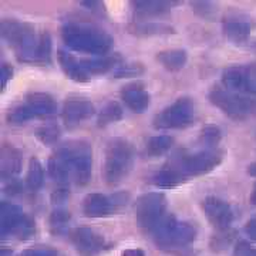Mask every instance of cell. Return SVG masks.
I'll return each mask as SVG.
<instances>
[{
  "label": "cell",
  "mask_w": 256,
  "mask_h": 256,
  "mask_svg": "<svg viewBox=\"0 0 256 256\" xmlns=\"http://www.w3.org/2000/svg\"><path fill=\"white\" fill-rule=\"evenodd\" d=\"M166 210V198L164 194L150 192L140 196L136 204V218L138 225L146 232H152V229L161 222Z\"/></svg>",
  "instance_id": "cell-11"
},
{
  "label": "cell",
  "mask_w": 256,
  "mask_h": 256,
  "mask_svg": "<svg viewBox=\"0 0 256 256\" xmlns=\"http://www.w3.org/2000/svg\"><path fill=\"white\" fill-rule=\"evenodd\" d=\"M202 210L210 224L220 230L228 229L235 218L232 206L218 196H206L202 201Z\"/></svg>",
  "instance_id": "cell-14"
},
{
  "label": "cell",
  "mask_w": 256,
  "mask_h": 256,
  "mask_svg": "<svg viewBox=\"0 0 256 256\" xmlns=\"http://www.w3.org/2000/svg\"><path fill=\"white\" fill-rule=\"evenodd\" d=\"M122 256H146L144 250L138 249V248H132V249H127L122 252Z\"/></svg>",
  "instance_id": "cell-40"
},
{
  "label": "cell",
  "mask_w": 256,
  "mask_h": 256,
  "mask_svg": "<svg viewBox=\"0 0 256 256\" xmlns=\"http://www.w3.org/2000/svg\"><path fill=\"white\" fill-rule=\"evenodd\" d=\"M220 137H222L220 130L216 126H206L201 132V142L204 146H216Z\"/></svg>",
  "instance_id": "cell-33"
},
{
  "label": "cell",
  "mask_w": 256,
  "mask_h": 256,
  "mask_svg": "<svg viewBox=\"0 0 256 256\" xmlns=\"http://www.w3.org/2000/svg\"><path fill=\"white\" fill-rule=\"evenodd\" d=\"M34 220L26 215L23 210L12 204H0V234L2 236H16L18 239H28L34 235Z\"/></svg>",
  "instance_id": "cell-6"
},
{
  "label": "cell",
  "mask_w": 256,
  "mask_h": 256,
  "mask_svg": "<svg viewBox=\"0 0 256 256\" xmlns=\"http://www.w3.org/2000/svg\"><path fill=\"white\" fill-rule=\"evenodd\" d=\"M56 111H57V104L52 96L44 92H34L28 96L24 104H20L9 111L8 121L10 124L18 126V124H24L30 120L54 116Z\"/></svg>",
  "instance_id": "cell-8"
},
{
  "label": "cell",
  "mask_w": 256,
  "mask_h": 256,
  "mask_svg": "<svg viewBox=\"0 0 256 256\" xmlns=\"http://www.w3.org/2000/svg\"><path fill=\"white\" fill-rule=\"evenodd\" d=\"M73 245L80 256H97L104 249V238L90 228H77L73 232Z\"/></svg>",
  "instance_id": "cell-15"
},
{
  "label": "cell",
  "mask_w": 256,
  "mask_h": 256,
  "mask_svg": "<svg viewBox=\"0 0 256 256\" xmlns=\"http://www.w3.org/2000/svg\"><path fill=\"white\" fill-rule=\"evenodd\" d=\"M84 68L90 76H97L110 72L112 68L118 67L121 62L120 54H107L101 56L98 58H92V60H82Z\"/></svg>",
  "instance_id": "cell-21"
},
{
  "label": "cell",
  "mask_w": 256,
  "mask_h": 256,
  "mask_svg": "<svg viewBox=\"0 0 256 256\" xmlns=\"http://www.w3.org/2000/svg\"><path fill=\"white\" fill-rule=\"evenodd\" d=\"M22 170V154L18 148L3 146L0 151V175L2 178L13 180Z\"/></svg>",
  "instance_id": "cell-19"
},
{
  "label": "cell",
  "mask_w": 256,
  "mask_h": 256,
  "mask_svg": "<svg viewBox=\"0 0 256 256\" xmlns=\"http://www.w3.org/2000/svg\"><path fill=\"white\" fill-rule=\"evenodd\" d=\"M174 3L170 2H134L132 10L138 18H156L162 16L168 10L172 8Z\"/></svg>",
  "instance_id": "cell-23"
},
{
  "label": "cell",
  "mask_w": 256,
  "mask_h": 256,
  "mask_svg": "<svg viewBox=\"0 0 256 256\" xmlns=\"http://www.w3.org/2000/svg\"><path fill=\"white\" fill-rule=\"evenodd\" d=\"M222 32L234 43H244L250 33V23L239 14H229L222 22Z\"/></svg>",
  "instance_id": "cell-18"
},
{
  "label": "cell",
  "mask_w": 256,
  "mask_h": 256,
  "mask_svg": "<svg viewBox=\"0 0 256 256\" xmlns=\"http://www.w3.org/2000/svg\"><path fill=\"white\" fill-rule=\"evenodd\" d=\"M130 30H131V33L138 34V36H156V34L172 33V28L162 24V23H151V22L136 23L130 28Z\"/></svg>",
  "instance_id": "cell-28"
},
{
  "label": "cell",
  "mask_w": 256,
  "mask_h": 256,
  "mask_svg": "<svg viewBox=\"0 0 256 256\" xmlns=\"http://www.w3.org/2000/svg\"><path fill=\"white\" fill-rule=\"evenodd\" d=\"M36 136L43 144H54L60 137V128L57 126H46L38 128Z\"/></svg>",
  "instance_id": "cell-31"
},
{
  "label": "cell",
  "mask_w": 256,
  "mask_h": 256,
  "mask_svg": "<svg viewBox=\"0 0 256 256\" xmlns=\"http://www.w3.org/2000/svg\"><path fill=\"white\" fill-rule=\"evenodd\" d=\"M245 232H246V235L249 238L256 240V215L255 216H252V218L246 222V225H245Z\"/></svg>",
  "instance_id": "cell-38"
},
{
  "label": "cell",
  "mask_w": 256,
  "mask_h": 256,
  "mask_svg": "<svg viewBox=\"0 0 256 256\" xmlns=\"http://www.w3.org/2000/svg\"><path fill=\"white\" fill-rule=\"evenodd\" d=\"M57 57H58V63H60L67 77H70L72 80L77 82H88L90 74L87 73V70L84 68L82 62H80L78 58H76L74 56L64 52V50H60Z\"/></svg>",
  "instance_id": "cell-20"
},
{
  "label": "cell",
  "mask_w": 256,
  "mask_h": 256,
  "mask_svg": "<svg viewBox=\"0 0 256 256\" xmlns=\"http://www.w3.org/2000/svg\"><path fill=\"white\" fill-rule=\"evenodd\" d=\"M12 76H13V70L10 68L8 64H3L2 66V86L3 87H6V82L9 78H12Z\"/></svg>",
  "instance_id": "cell-39"
},
{
  "label": "cell",
  "mask_w": 256,
  "mask_h": 256,
  "mask_svg": "<svg viewBox=\"0 0 256 256\" xmlns=\"http://www.w3.org/2000/svg\"><path fill=\"white\" fill-rule=\"evenodd\" d=\"M151 234L158 249L172 254L188 249L196 239V228L190 222L178 220L174 215H165Z\"/></svg>",
  "instance_id": "cell-3"
},
{
  "label": "cell",
  "mask_w": 256,
  "mask_h": 256,
  "mask_svg": "<svg viewBox=\"0 0 256 256\" xmlns=\"http://www.w3.org/2000/svg\"><path fill=\"white\" fill-rule=\"evenodd\" d=\"M210 102L218 107L229 118L242 121L256 114V100L242 97L229 90L215 87L210 92Z\"/></svg>",
  "instance_id": "cell-9"
},
{
  "label": "cell",
  "mask_w": 256,
  "mask_h": 256,
  "mask_svg": "<svg viewBox=\"0 0 256 256\" xmlns=\"http://www.w3.org/2000/svg\"><path fill=\"white\" fill-rule=\"evenodd\" d=\"M70 165L73 178L77 185L84 186L92 180V150L86 141H70L66 142L56 151Z\"/></svg>",
  "instance_id": "cell-5"
},
{
  "label": "cell",
  "mask_w": 256,
  "mask_h": 256,
  "mask_svg": "<svg viewBox=\"0 0 256 256\" xmlns=\"http://www.w3.org/2000/svg\"><path fill=\"white\" fill-rule=\"evenodd\" d=\"M249 201H250V204H252L254 206H256V184L254 185V190H252V194H250Z\"/></svg>",
  "instance_id": "cell-41"
},
{
  "label": "cell",
  "mask_w": 256,
  "mask_h": 256,
  "mask_svg": "<svg viewBox=\"0 0 256 256\" xmlns=\"http://www.w3.org/2000/svg\"><path fill=\"white\" fill-rule=\"evenodd\" d=\"M70 220H72V215H70L68 210H63V208H57L50 214L48 225H50V229H52L53 234L60 235V234L67 230Z\"/></svg>",
  "instance_id": "cell-30"
},
{
  "label": "cell",
  "mask_w": 256,
  "mask_h": 256,
  "mask_svg": "<svg viewBox=\"0 0 256 256\" xmlns=\"http://www.w3.org/2000/svg\"><path fill=\"white\" fill-rule=\"evenodd\" d=\"M156 60L162 64L166 70L176 72V70H181L184 66L186 64L188 54L182 48H172V50L160 52L158 56H156Z\"/></svg>",
  "instance_id": "cell-24"
},
{
  "label": "cell",
  "mask_w": 256,
  "mask_h": 256,
  "mask_svg": "<svg viewBox=\"0 0 256 256\" xmlns=\"http://www.w3.org/2000/svg\"><path fill=\"white\" fill-rule=\"evenodd\" d=\"M121 98L126 102L128 108L134 112H144V111L150 107L151 102V97L150 94L144 88L142 84H128L122 90H121Z\"/></svg>",
  "instance_id": "cell-17"
},
{
  "label": "cell",
  "mask_w": 256,
  "mask_h": 256,
  "mask_svg": "<svg viewBox=\"0 0 256 256\" xmlns=\"http://www.w3.org/2000/svg\"><path fill=\"white\" fill-rule=\"evenodd\" d=\"M3 38L14 50L18 62L48 64L52 58V38L47 32H38L33 24L16 18H6L0 24Z\"/></svg>",
  "instance_id": "cell-1"
},
{
  "label": "cell",
  "mask_w": 256,
  "mask_h": 256,
  "mask_svg": "<svg viewBox=\"0 0 256 256\" xmlns=\"http://www.w3.org/2000/svg\"><path fill=\"white\" fill-rule=\"evenodd\" d=\"M23 256H57V252L50 248H36V249H28Z\"/></svg>",
  "instance_id": "cell-37"
},
{
  "label": "cell",
  "mask_w": 256,
  "mask_h": 256,
  "mask_svg": "<svg viewBox=\"0 0 256 256\" xmlns=\"http://www.w3.org/2000/svg\"><path fill=\"white\" fill-rule=\"evenodd\" d=\"M151 181H152V184L156 186H160V188H172V186H176V185L182 184L185 180L175 171L174 168L165 165L161 171H158L151 178Z\"/></svg>",
  "instance_id": "cell-25"
},
{
  "label": "cell",
  "mask_w": 256,
  "mask_h": 256,
  "mask_svg": "<svg viewBox=\"0 0 256 256\" xmlns=\"http://www.w3.org/2000/svg\"><path fill=\"white\" fill-rule=\"evenodd\" d=\"M248 174L252 175V176H256V162L250 164L248 166Z\"/></svg>",
  "instance_id": "cell-42"
},
{
  "label": "cell",
  "mask_w": 256,
  "mask_h": 256,
  "mask_svg": "<svg viewBox=\"0 0 256 256\" xmlns=\"http://www.w3.org/2000/svg\"><path fill=\"white\" fill-rule=\"evenodd\" d=\"M196 118V106L190 97H181L165 107L154 118L158 130H181L191 126Z\"/></svg>",
  "instance_id": "cell-7"
},
{
  "label": "cell",
  "mask_w": 256,
  "mask_h": 256,
  "mask_svg": "<svg viewBox=\"0 0 256 256\" xmlns=\"http://www.w3.org/2000/svg\"><path fill=\"white\" fill-rule=\"evenodd\" d=\"M232 256H256V248L250 246L245 240H240L236 244Z\"/></svg>",
  "instance_id": "cell-35"
},
{
  "label": "cell",
  "mask_w": 256,
  "mask_h": 256,
  "mask_svg": "<svg viewBox=\"0 0 256 256\" xmlns=\"http://www.w3.org/2000/svg\"><path fill=\"white\" fill-rule=\"evenodd\" d=\"M62 37L70 48L88 54L107 56L114 43L112 37L107 32L82 23L64 24L62 28Z\"/></svg>",
  "instance_id": "cell-2"
},
{
  "label": "cell",
  "mask_w": 256,
  "mask_h": 256,
  "mask_svg": "<svg viewBox=\"0 0 256 256\" xmlns=\"http://www.w3.org/2000/svg\"><path fill=\"white\" fill-rule=\"evenodd\" d=\"M127 200L128 196L126 194H117L112 196L102 194H88L82 201V212L88 218L108 216L124 206Z\"/></svg>",
  "instance_id": "cell-12"
},
{
  "label": "cell",
  "mask_w": 256,
  "mask_h": 256,
  "mask_svg": "<svg viewBox=\"0 0 256 256\" xmlns=\"http://www.w3.org/2000/svg\"><path fill=\"white\" fill-rule=\"evenodd\" d=\"M192 8L202 18H210L212 13L215 12L214 4L210 3V2H196V3H192Z\"/></svg>",
  "instance_id": "cell-34"
},
{
  "label": "cell",
  "mask_w": 256,
  "mask_h": 256,
  "mask_svg": "<svg viewBox=\"0 0 256 256\" xmlns=\"http://www.w3.org/2000/svg\"><path fill=\"white\" fill-rule=\"evenodd\" d=\"M94 111L96 108L92 104V101L82 100V98H68L64 101L62 117H63L66 126L74 127V126L90 118L94 114Z\"/></svg>",
  "instance_id": "cell-16"
},
{
  "label": "cell",
  "mask_w": 256,
  "mask_h": 256,
  "mask_svg": "<svg viewBox=\"0 0 256 256\" xmlns=\"http://www.w3.org/2000/svg\"><path fill=\"white\" fill-rule=\"evenodd\" d=\"M222 82L228 90L256 94V64L232 66L224 70Z\"/></svg>",
  "instance_id": "cell-13"
},
{
  "label": "cell",
  "mask_w": 256,
  "mask_h": 256,
  "mask_svg": "<svg viewBox=\"0 0 256 256\" xmlns=\"http://www.w3.org/2000/svg\"><path fill=\"white\" fill-rule=\"evenodd\" d=\"M70 196V191L67 186H60L58 190H54V192L52 194V201L54 204H63L68 200Z\"/></svg>",
  "instance_id": "cell-36"
},
{
  "label": "cell",
  "mask_w": 256,
  "mask_h": 256,
  "mask_svg": "<svg viewBox=\"0 0 256 256\" xmlns=\"http://www.w3.org/2000/svg\"><path fill=\"white\" fill-rule=\"evenodd\" d=\"M220 161H222V154L220 151L204 150L191 156H178L172 160V162L168 166L174 168L184 180H186L190 176L208 174L220 164Z\"/></svg>",
  "instance_id": "cell-10"
},
{
  "label": "cell",
  "mask_w": 256,
  "mask_h": 256,
  "mask_svg": "<svg viewBox=\"0 0 256 256\" xmlns=\"http://www.w3.org/2000/svg\"><path fill=\"white\" fill-rule=\"evenodd\" d=\"M121 118H122V108H121V106L117 101H111L100 111V114L97 117V126L98 127H106L108 124L117 122Z\"/></svg>",
  "instance_id": "cell-29"
},
{
  "label": "cell",
  "mask_w": 256,
  "mask_h": 256,
  "mask_svg": "<svg viewBox=\"0 0 256 256\" xmlns=\"http://www.w3.org/2000/svg\"><path fill=\"white\" fill-rule=\"evenodd\" d=\"M47 170H48L50 176L56 182L64 185V186H66V184L70 181V178L73 176L70 165L67 164V161L62 156H58L57 152L54 156H50V160L47 162Z\"/></svg>",
  "instance_id": "cell-22"
},
{
  "label": "cell",
  "mask_w": 256,
  "mask_h": 256,
  "mask_svg": "<svg viewBox=\"0 0 256 256\" xmlns=\"http://www.w3.org/2000/svg\"><path fill=\"white\" fill-rule=\"evenodd\" d=\"M174 140L170 136H156L151 137L146 144V156H160L171 150Z\"/></svg>",
  "instance_id": "cell-27"
},
{
  "label": "cell",
  "mask_w": 256,
  "mask_h": 256,
  "mask_svg": "<svg viewBox=\"0 0 256 256\" xmlns=\"http://www.w3.org/2000/svg\"><path fill=\"white\" fill-rule=\"evenodd\" d=\"M43 182H44L43 165L40 164V161L37 158H32L28 162V175H26V186L30 191L36 192L42 188Z\"/></svg>",
  "instance_id": "cell-26"
},
{
  "label": "cell",
  "mask_w": 256,
  "mask_h": 256,
  "mask_svg": "<svg viewBox=\"0 0 256 256\" xmlns=\"http://www.w3.org/2000/svg\"><path fill=\"white\" fill-rule=\"evenodd\" d=\"M134 146L126 138H111L104 152L102 176L110 186L121 184L132 170Z\"/></svg>",
  "instance_id": "cell-4"
},
{
  "label": "cell",
  "mask_w": 256,
  "mask_h": 256,
  "mask_svg": "<svg viewBox=\"0 0 256 256\" xmlns=\"http://www.w3.org/2000/svg\"><path fill=\"white\" fill-rule=\"evenodd\" d=\"M0 256H13V252L9 249H2L0 250Z\"/></svg>",
  "instance_id": "cell-43"
},
{
  "label": "cell",
  "mask_w": 256,
  "mask_h": 256,
  "mask_svg": "<svg viewBox=\"0 0 256 256\" xmlns=\"http://www.w3.org/2000/svg\"><path fill=\"white\" fill-rule=\"evenodd\" d=\"M144 72L142 64L140 63H127V64H120L118 67L114 70V76L122 78V77H134V76H140Z\"/></svg>",
  "instance_id": "cell-32"
}]
</instances>
